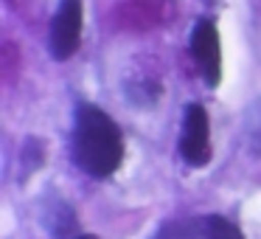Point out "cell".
<instances>
[{"label": "cell", "mask_w": 261, "mask_h": 239, "mask_svg": "<svg viewBox=\"0 0 261 239\" xmlns=\"http://www.w3.org/2000/svg\"><path fill=\"white\" fill-rule=\"evenodd\" d=\"M73 163L90 177H110L124 160V132L96 104H79L70 135Z\"/></svg>", "instance_id": "cell-1"}, {"label": "cell", "mask_w": 261, "mask_h": 239, "mask_svg": "<svg viewBox=\"0 0 261 239\" xmlns=\"http://www.w3.org/2000/svg\"><path fill=\"white\" fill-rule=\"evenodd\" d=\"M82 42V0H59V9L51 23L48 48L57 62L70 59Z\"/></svg>", "instance_id": "cell-2"}, {"label": "cell", "mask_w": 261, "mask_h": 239, "mask_svg": "<svg viewBox=\"0 0 261 239\" xmlns=\"http://www.w3.org/2000/svg\"><path fill=\"white\" fill-rule=\"evenodd\" d=\"M180 155L188 166H205L211 160V121L202 104H188L182 121Z\"/></svg>", "instance_id": "cell-3"}, {"label": "cell", "mask_w": 261, "mask_h": 239, "mask_svg": "<svg viewBox=\"0 0 261 239\" xmlns=\"http://www.w3.org/2000/svg\"><path fill=\"white\" fill-rule=\"evenodd\" d=\"M191 54L197 59V68L202 70L205 82L211 87L222 79V51H219V34L211 20H199L191 31Z\"/></svg>", "instance_id": "cell-4"}, {"label": "cell", "mask_w": 261, "mask_h": 239, "mask_svg": "<svg viewBox=\"0 0 261 239\" xmlns=\"http://www.w3.org/2000/svg\"><path fill=\"white\" fill-rule=\"evenodd\" d=\"M171 17V0H129L121 9V20L129 29H152Z\"/></svg>", "instance_id": "cell-5"}, {"label": "cell", "mask_w": 261, "mask_h": 239, "mask_svg": "<svg viewBox=\"0 0 261 239\" xmlns=\"http://www.w3.org/2000/svg\"><path fill=\"white\" fill-rule=\"evenodd\" d=\"M45 225L57 239H76L82 233L73 208L68 203H62V200H57V205H48L45 208Z\"/></svg>", "instance_id": "cell-6"}, {"label": "cell", "mask_w": 261, "mask_h": 239, "mask_svg": "<svg viewBox=\"0 0 261 239\" xmlns=\"http://www.w3.org/2000/svg\"><path fill=\"white\" fill-rule=\"evenodd\" d=\"M197 228H199V236L202 239H244V233L239 231L236 222L225 220V217H219V214L199 217Z\"/></svg>", "instance_id": "cell-7"}, {"label": "cell", "mask_w": 261, "mask_h": 239, "mask_svg": "<svg viewBox=\"0 0 261 239\" xmlns=\"http://www.w3.org/2000/svg\"><path fill=\"white\" fill-rule=\"evenodd\" d=\"M244 144L253 155H261V99H255L244 113Z\"/></svg>", "instance_id": "cell-8"}, {"label": "cell", "mask_w": 261, "mask_h": 239, "mask_svg": "<svg viewBox=\"0 0 261 239\" xmlns=\"http://www.w3.org/2000/svg\"><path fill=\"white\" fill-rule=\"evenodd\" d=\"M126 99L138 107H149L160 99V85L154 79H135L126 82Z\"/></svg>", "instance_id": "cell-9"}, {"label": "cell", "mask_w": 261, "mask_h": 239, "mask_svg": "<svg viewBox=\"0 0 261 239\" xmlns=\"http://www.w3.org/2000/svg\"><path fill=\"white\" fill-rule=\"evenodd\" d=\"M152 239H202L199 236V228L197 222H188V220H169L154 231Z\"/></svg>", "instance_id": "cell-10"}, {"label": "cell", "mask_w": 261, "mask_h": 239, "mask_svg": "<svg viewBox=\"0 0 261 239\" xmlns=\"http://www.w3.org/2000/svg\"><path fill=\"white\" fill-rule=\"evenodd\" d=\"M42 160H45V152H42V144L40 138H25L23 149H20V166H25L20 175L29 177L31 172H37L42 166Z\"/></svg>", "instance_id": "cell-11"}, {"label": "cell", "mask_w": 261, "mask_h": 239, "mask_svg": "<svg viewBox=\"0 0 261 239\" xmlns=\"http://www.w3.org/2000/svg\"><path fill=\"white\" fill-rule=\"evenodd\" d=\"M76 239H98V236H96V233H85V231H82Z\"/></svg>", "instance_id": "cell-12"}]
</instances>
